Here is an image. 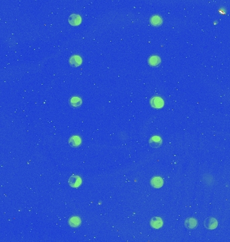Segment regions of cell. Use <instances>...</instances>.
Masks as SVG:
<instances>
[{"instance_id":"obj_5","label":"cell","mask_w":230,"mask_h":242,"mask_svg":"<svg viewBox=\"0 0 230 242\" xmlns=\"http://www.w3.org/2000/svg\"><path fill=\"white\" fill-rule=\"evenodd\" d=\"M162 139H161L160 137H157V136H154V137H152L150 140H149V144H150V145L154 147V148H157V147H159L161 145H162Z\"/></svg>"},{"instance_id":"obj_4","label":"cell","mask_w":230,"mask_h":242,"mask_svg":"<svg viewBox=\"0 0 230 242\" xmlns=\"http://www.w3.org/2000/svg\"><path fill=\"white\" fill-rule=\"evenodd\" d=\"M69 184L71 187L77 188L81 184V179L78 176L73 175L69 180Z\"/></svg>"},{"instance_id":"obj_14","label":"cell","mask_w":230,"mask_h":242,"mask_svg":"<svg viewBox=\"0 0 230 242\" xmlns=\"http://www.w3.org/2000/svg\"><path fill=\"white\" fill-rule=\"evenodd\" d=\"M80 219L79 217H71L70 220V224L71 226L72 227H78L80 225Z\"/></svg>"},{"instance_id":"obj_6","label":"cell","mask_w":230,"mask_h":242,"mask_svg":"<svg viewBox=\"0 0 230 242\" xmlns=\"http://www.w3.org/2000/svg\"><path fill=\"white\" fill-rule=\"evenodd\" d=\"M184 225L189 229H193L197 226V220L194 218H188L184 221Z\"/></svg>"},{"instance_id":"obj_2","label":"cell","mask_w":230,"mask_h":242,"mask_svg":"<svg viewBox=\"0 0 230 242\" xmlns=\"http://www.w3.org/2000/svg\"><path fill=\"white\" fill-rule=\"evenodd\" d=\"M82 21V18L79 15L76 14H73L69 17V22L73 26L79 25Z\"/></svg>"},{"instance_id":"obj_10","label":"cell","mask_w":230,"mask_h":242,"mask_svg":"<svg viewBox=\"0 0 230 242\" xmlns=\"http://www.w3.org/2000/svg\"><path fill=\"white\" fill-rule=\"evenodd\" d=\"M148 63L151 66L156 67L159 65L160 64L161 59L160 57H158V56H151V57H150L149 59Z\"/></svg>"},{"instance_id":"obj_3","label":"cell","mask_w":230,"mask_h":242,"mask_svg":"<svg viewBox=\"0 0 230 242\" xmlns=\"http://www.w3.org/2000/svg\"><path fill=\"white\" fill-rule=\"evenodd\" d=\"M151 104L156 108H160L164 106V100L160 97H154L151 100Z\"/></svg>"},{"instance_id":"obj_9","label":"cell","mask_w":230,"mask_h":242,"mask_svg":"<svg viewBox=\"0 0 230 242\" xmlns=\"http://www.w3.org/2000/svg\"><path fill=\"white\" fill-rule=\"evenodd\" d=\"M151 226L155 229H159L162 226L163 222L159 217H154L150 221Z\"/></svg>"},{"instance_id":"obj_1","label":"cell","mask_w":230,"mask_h":242,"mask_svg":"<svg viewBox=\"0 0 230 242\" xmlns=\"http://www.w3.org/2000/svg\"><path fill=\"white\" fill-rule=\"evenodd\" d=\"M217 221L213 217H209L205 219L204 222V225L208 229H215L217 227Z\"/></svg>"},{"instance_id":"obj_8","label":"cell","mask_w":230,"mask_h":242,"mask_svg":"<svg viewBox=\"0 0 230 242\" xmlns=\"http://www.w3.org/2000/svg\"><path fill=\"white\" fill-rule=\"evenodd\" d=\"M151 184L152 185V186H154L156 188H161L163 186L164 181L162 178L160 177H155L153 179L151 180Z\"/></svg>"},{"instance_id":"obj_11","label":"cell","mask_w":230,"mask_h":242,"mask_svg":"<svg viewBox=\"0 0 230 242\" xmlns=\"http://www.w3.org/2000/svg\"><path fill=\"white\" fill-rule=\"evenodd\" d=\"M69 143H70V145L71 147H77L79 146L80 144H81V139L78 136H73L70 139Z\"/></svg>"},{"instance_id":"obj_13","label":"cell","mask_w":230,"mask_h":242,"mask_svg":"<svg viewBox=\"0 0 230 242\" xmlns=\"http://www.w3.org/2000/svg\"><path fill=\"white\" fill-rule=\"evenodd\" d=\"M82 99L79 98V97L75 96L71 98L70 100V104L73 107H78V106H81L82 104Z\"/></svg>"},{"instance_id":"obj_12","label":"cell","mask_w":230,"mask_h":242,"mask_svg":"<svg viewBox=\"0 0 230 242\" xmlns=\"http://www.w3.org/2000/svg\"><path fill=\"white\" fill-rule=\"evenodd\" d=\"M150 22L154 26H160L162 24V19L160 16H154L151 18Z\"/></svg>"},{"instance_id":"obj_7","label":"cell","mask_w":230,"mask_h":242,"mask_svg":"<svg viewBox=\"0 0 230 242\" xmlns=\"http://www.w3.org/2000/svg\"><path fill=\"white\" fill-rule=\"evenodd\" d=\"M82 58L79 55H73L70 59V63L73 67H78L82 64Z\"/></svg>"}]
</instances>
